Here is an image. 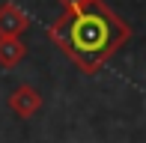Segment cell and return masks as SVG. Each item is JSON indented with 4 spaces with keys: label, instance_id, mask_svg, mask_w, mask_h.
Returning <instances> with one entry per match:
<instances>
[{
    "label": "cell",
    "instance_id": "3957f363",
    "mask_svg": "<svg viewBox=\"0 0 146 143\" xmlns=\"http://www.w3.org/2000/svg\"><path fill=\"white\" fill-rule=\"evenodd\" d=\"M30 18L18 3H0V36H24Z\"/></svg>",
    "mask_w": 146,
    "mask_h": 143
},
{
    "label": "cell",
    "instance_id": "277c9868",
    "mask_svg": "<svg viewBox=\"0 0 146 143\" xmlns=\"http://www.w3.org/2000/svg\"><path fill=\"white\" fill-rule=\"evenodd\" d=\"M27 57V45L21 36H0V66L12 69Z\"/></svg>",
    "mask_w": 146,
    "mask_h": 143
},
{
    "label": "cell",
    "instance_id": "6da1fadb",
    "mask_svg": "<svg viewBox=\"0 0 146 143\" xmlns=\"http://www.w3.org/2000/svg\"><path fill=\"white\" fill-rule=\"evenodd\" d=\"M63 15L48 27V39L84 75H98L131 42V24L104 0H60Z\"/></svg>",
    "mask_w": 146,
    "mask_h": 143
},
{
    "label": "cell",
    "instance_id": "7a4b0ae2",
    "mask_svg": "<svg viewBox=\"0 0 146 143\" xmlns=\"http://www.w3.org/2000/svg\"><path fill=\"white\" fill-rule=\"evenodd\" d=\"M6 105H9V110L18 119H33V116L42 110V93H39L36 87H30V83H21V87H15L9 93Z\"/></svg>",
    "mask_w": 146,
    "mask_h": 143
}]
</instances>
